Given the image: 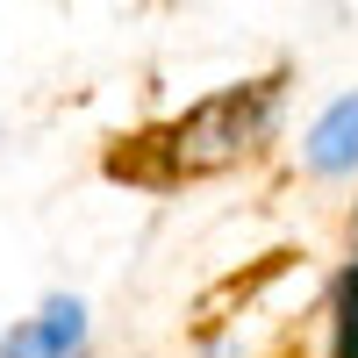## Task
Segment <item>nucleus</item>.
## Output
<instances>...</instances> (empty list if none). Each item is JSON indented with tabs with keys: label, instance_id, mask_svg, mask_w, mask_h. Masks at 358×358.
<instances>
[{
	"label": "nucleus",
	"instance_id": "nucleus-1",
	"mask_svg": "<svg viewBox=\"0 0 358 358\" xmlns=\"http://www.w3.org/2000/svg\"><path fill=\"white\" fill-rule=\"evenodd\" d=\"M280 129V79H251V86H222V94L194 101L179 122L136 136L129 151H115L108 172L129 187H179V179H208L258 158Z\"/></svg>",
	"mask_w": 358,
	"mask_h": 358
},
{
	"label": "nucleus",
	"instance_id": "nucleus-2",
	"mask_svg": "<svg viewBox=\"0 0 358 358\" xmlns=\"http://www.w3.org/2000/svg\"><path fill=\"white\" fill-rule=\"evenodd\" d=\"M301 172L308 179H351L358 172V94H344L315 115V129L301 136Z\"/></svg>",
	"mask_w": 358,
	"mask_h": 358
},
{
	"label": "nucleus",
	"instance_id": "nucleus-3",
	"mask_svg": "<svg viewBox=\"0 0 358 358\" xmlns=\"http://www.w3.org/2000/svg\"><path fill=\"white\" fill-rule=\"evenodd\" d=\"M36 344H43V358H86V301L79 294H50L43 301Z\"/></svg>",
	"mask_w": 358,
	"mask_h": 358
},
{
	"label": "nucleus",
	"instance_id": "nucleus-4",
	"mask_svg": "<svg viewBox=\"0 0 358 358\" xmlns=\"http://www.w3.org/2000/svg\"><path fill=\"white\" fill-rule=\"evenodd\" d=\"M330 358H358V258L344 265L337 301H330Z\"/></svg>",
	"mask_w": 358,
	"mask_h": 358
},
{
	"label": "nucleus",
	"instance_id": "nucleus-5",
	"mask_svg": "<svg viewBox=\"0 0 358 358\" xmlns=\"http://www.w3.org/2000/svg\"><path fill=\"white\" fill-rule=\"evenodd\" d=\"M0 358H43V344H36V315H29V322H15V330L0 337Z\"/></svg>",
	"mask_w": 358,
	"mask_h": 358
},
{
	"label": "nucleus",
	"instance_id": "nucleus-6",
	"mask_svg": "<svg viewBox=\"0 0 358 358\" xmlns=\"http://www.w3.org/2000/svg\"><path fill=\"white\" fill-rule=\"evenodd\" d=\"M201 358H244V344H236V337H215V344H208Z\"/></svg>",
	"mask_w": 358,
	"mask_h": 358
}]
</instances>
